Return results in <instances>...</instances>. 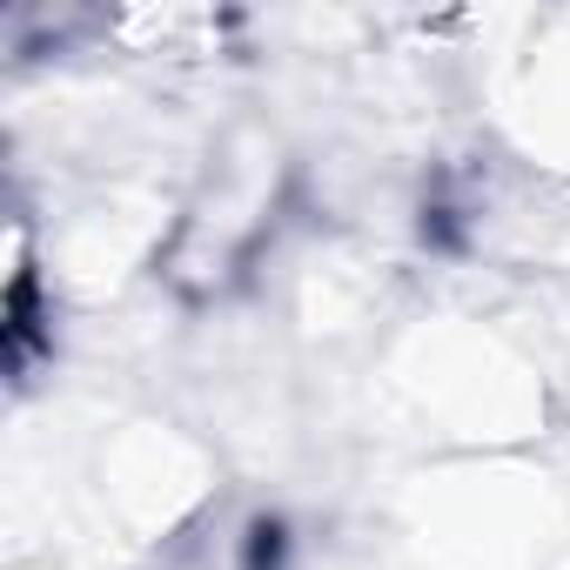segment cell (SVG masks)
<instances>
[{"label":"cell","mask_w":570,"mask_h":570,"mask_svg":"<svg viewBox=\"0 0 570 570\" xmlns=\"http://www.w3.org/2000/svg\"><path fill=\"white\" fill-rule=\"evenodd\" d=\"M35 343H41V282H35V268H21L8 289V370L14 376L35 363Z\"/></svg>","instance_id":"cell-1"}]
</instances>
